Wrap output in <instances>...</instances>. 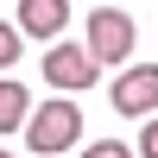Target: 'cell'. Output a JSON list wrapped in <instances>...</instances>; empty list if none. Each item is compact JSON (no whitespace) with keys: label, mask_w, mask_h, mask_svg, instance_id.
Wrapping results in <instances>:
<instances>
[{"label":"cell","mask_w":158,"mask_h":158,"mask_svg":"<svg viewBox=\"0 0 158 158\" xmlns=\"http://www.w3.org/2000/svg\"><path fill=\"white\" fill-rule=\"evenodd\" d=\"M76 139H82V108H76V95H51L32 108V120H25V146L38 158H57L70 152Z\"/></svg>","instance_id":"cell-1"},{"label":"cell","mask_w":158,"mask_h":158,"mask_svg":"<svg viewBox=\"0 0 158 158\" xmlns=\"http://www.w3.org/2000/svg\"><path fill=\"white\" fill-rule=\"evenodd\" d=\"M133 13H120V6H95L89 13V32H82V44L95 51V63H114L120 70L127 57H133Z\"/></svg>","instance_id":"cell-2"},{"label":"cell","mask_w":158,"mask_h":158,"mask_svg":"<svg viewBox=\"0 0 158 158\" xmlns=\"http://www.w3.org/2000/svg\"><path fill=\"white\" fill-rule=\"evenodd\" d=\"M95 76H101V63H95L89 44H51L44 51V82L57 89V95H82Z\"/></svg>","instance_id":"cell-3"},{"label":"cell","mask_w":158,"mask_h":158,"mask_svg":"<svg viewBox=\"0 0 158 158\" xmlns=\"http://www.w3.org/2000/svg\"><path fill=\"white\" fill-rule=\"evenodd\" d=\"M114 114H133V120H152L158 114V63H127L108 89Z\"/></svg>","instance_id":"cell-4"},{"label":"cell","mask_w":158,"mask_h":158,"mask_svg":"<svg viewBox=\"0 0 158 158\" xmlns=\"http://www.w3.org/2000/svg\"><path fill=\"white\" fill-rule=\"evenodd\" d=\"M70 25V0H19V32L25 38H57Z\"/></svg>","instance_id":"cell-5"},{"label":"cell","mask_w":158,"mask_h":158,"mask_svg":"<svg viewBox=\"0 0 158 158\" xmlns=\"http://www.w3.org/2000/svg\"><path fill=\"white\" fill-rule=\"evenodd\" d=\"M25 120H32V95H25V82L0 76V133H19Z\"/></svg>","instance_id":"cell-6"},{"label":"cell","mask_w":158,"mask_h":158,"mask_svg":"<svg viewBox=\"0 0 158 158\" xmlns=\"http://www.w3.org/2000/svg\"><path fill=\"white\" fill-rule=\"evenodd\" d=\"M13 63H19V25L0 19V70H13Z\"/></svg>","instance_id":"cell-7"},{"label":"cell","mask_w":158,"mask_h":158,"mask_svg":"<svg viewBox=\"0 0 158 158\" xmlns=\"http://www.w3.org/2000/svg\"><path fill=\"white\" fill-rule=\"evenodd\" d=\"M82 158H139V152L120 146V139H101V146H82Z\"/></svg>","instance_id":"cell-8"},{"label":"cell","mask_w":158,"mask_h":158,"mask_svg":"<svg viewBox=\"0 0 158 158\" xmlns=\"http://www.w3.org/2000/svg\"><path fill=\"white\" fill-rule=\"evenodd\" d=\"M139 158H158V114L146 120V133H139Z\"/></svg>","instance_id":"cell-9"},{"label":"cell","mask_w":158,"mask_h":158,"mask_svg":"<svg viewBox=\"0 0 158 158\" xmlns=\"http://www.w3.org/2000/svg\"><path fill=\"white\" fill-rule=\"evenodd\" d=\"M0 158H13V152H6V146H0Z\"/></svg>","instance_id":"cell-10"}]
</instances>
